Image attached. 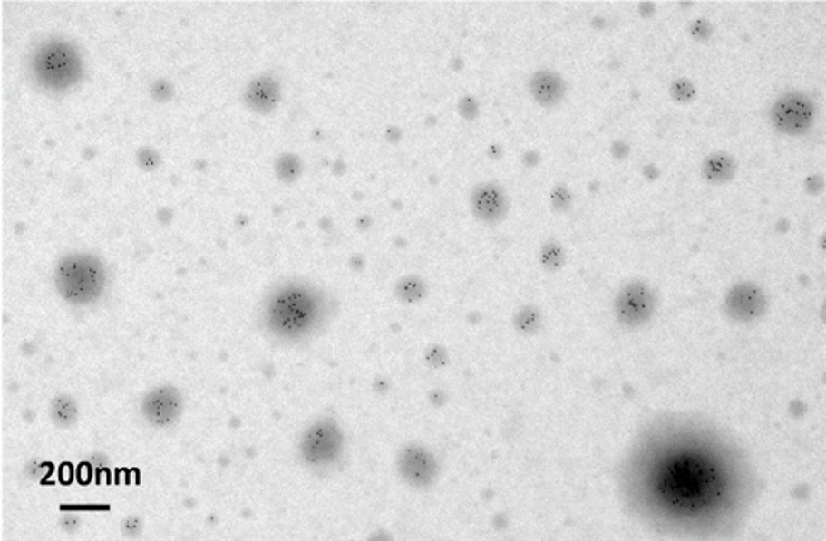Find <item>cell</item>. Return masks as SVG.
I'll use <instances>...</instances> for the list:
<instances>
[{
  "label": "cell",
  "mask_w": 826,
  "mask_h": 541,
  "mask_svg": "<svg viewBox=\"0 0 826 541\" xmlns=\"http://www.w3.org/2000/svg\"><path fill=\"white\" fill-rule=\"evenodd\" d=\"M570 203H572V197H570L568 188L566 186H555L553 191H551V205H553V208L564 212L570 207Z\"/></svg>",
  "instance_id": "44dd1931"
},
{
  "label": "cell",
  "mask_w": 826,
  "mask_h": 541,
  "mask_svg": "<svg viewBox=\"0 0 826 541\" xmlns=\"http://www.w3.org/2000/svg\"><path fill=\"white\" fill-rule=\"evenodd\" d=\"M814 103L804 93H785L773 103L770 119L778 131L783 134H802L814 121Z\"/></svg>",
  "instance_id": "52a82bcc"
},
{
  "label": "cell",
  "mask_w": 826,
  "mask_h": 541,
  "mask_svg": "<svg viewBox=\"0 0 826 541\" xmlns=\"http://www.w3.org/2000/svg\"><path fill=\"white\" fill-rule=\"evenodd\" d=\"M459 111H461V114L464 115V117L472 119L474 115L478 114V103H476V100L466 97V99L461 101Z\"/></svg>",
  "instance_id": "cb8c5ba5"
},
{
  "label": "cell",
  "mask_w": 826,
  "mask_h": 541,
  "mask_svg": "<svg viewBox=\"0 0 826 541\" xmlns=\"http://www.w3.org/2000/svg\"><path fill=\"white\" fill-rule=\"evenodd\" d=\"M50 418L61 428L73 427L78 421L76 401L69 395H59L50 404Z\"/></svg>",
  "instance_id": "9a60e30c"
},
{
  "label": "cell",
  "mask_w": 826,
  "mask_h": 541,
  "mask_svg": "<svg viewBox=\"0 0 826 541\" xmlns=\"http://www.w3.org/2000/svg\"><path fill=\"white\" fill-rule=\"evenodd\" d=\"M655 308L656 299L645 282H631L624 285L614 301L617 322L624 327H641L648 324Z\"/></svg>",
  "instance_id": "8992f818"
},
{
  "label": "cell",
  "mask_w": 826,
  "mask_h": 541,
  "mask_svg": "<svg viewBox=\"0 0 826 541\" xmlns=\"http://www.w3.org/2000/svg\"><path fill=\"white\" fill-rule=\"evenodd\" d=\"M627 468L632 502L675 531H718L744 506L743 462L697 428H662L643 440Z\"/></svg>",
  "instance_id": "6da1fadb"
},
{
  "label": "cell",
  "mask_w": 826,
  "mask_h": 541,
  "mask_svg": "<svg viewBox=\"0 0 826 541\" xmlns=\"http://www.w3.org/2000/svg\"><path fill=\"white\" fill-rule=\"evenodd\" d=\"M533 99L543 107H553L566 95L564 80L553 71H538L530 80Z\"/></svg>",
  "instance_id": "4fadbf2b"
},
{
  "label": "cell",
  "mask_w": 826,
  "mask_h": 541,
  "mask_svg": "<svg viewBox=\"0 0 826 541\" xmlns=\"http://www.w3.org/2000/svg\"><path fill=\"white\" fill-rule=\"evenodd\" d=\"M30 74L49 92H65L83 78V59L78 49L63 38H49L33 50Z\"/></svg>",
  "instance_id": "277c9868"
},
{
  "label": "cell",
  "mask_w": 826,
  "mask_h": 541,
  "mask_svg": "<svg viewBox=\"0 0 826 541\" xmlns=\"http://www.w3.org/2000/svg\"><path fill=\"white\" fill-rule=\"evenodd\" d=\"M243 99L248 109L259 114H268L280 100V82L270 74H259L248 82Z\"/></svg>",
  "instance_id": "7c38bea8"
},
{
  "label": "cell",
  "mask_w": 826,
  "mask_h": 541,
  "mask_svg": "<svg viewBox=\"0 0 826 541\" xmlns=\"http://www.w3.org/2000/svg\"><path fill=\"white\" fill-rule=\"evenodd\" d=\"M689 34H693V38L697 42H706L713 34L712 24L706 19H695L689 24Z\"/></svg>",
  "instance_id": "7402d4cb"
},
{
  "label": "cell",
  "mask_w": 826,
  "mask_h": 541,
  "mask_svg": "<svg viewBox=\"0 0 826 541\" xmlns=\"http://www.w3.org/2000/svg\"><path fill=\"white\" fill-rule=\"evenodd\" d=\"M259 325L282 343H301L324 327L328 299L305 280H286L274 285L259 308Z\"/></svg>",
  "instance_id": "7a4b0ae2"
},
{
  "label": "cell",
  "mask_w": 826,
  "mask_h": 541,
  "mask_svg": "<svg viewBox=\"0 0 826 541\" xmlns=\"http://www.w3.org/2000/svg\"><path fill=\"white\" fill-rule=\"evenodd\" d=\"M301 458L315 468L335 464L344 450V435L341 428L332 420L316 421L305 431L299 443Z\"/></svg>",
  "instance_id": "5b68a950"
},
{
  "label": "cell",
  "mask_w": 826,
  "mask_h": 541,
  "mask_svg": "<svg viewBox=\"0 0 826 541\" xmlns=\"http://www.w3.org/2000/svg\"><path fill=\"white\" fill-rule=\"evenodd\" d=\"M426 361H428V364H432L433 368H442V366L447 364L449 354H447V351H445L443 347H440V345H432V347L426 349Z\"/></svg>",
  "instance_id": "603a6c76"
},
{
  "label": "cell",
  "mask_w": 826,
  "mask_h": 541,
  "mask_svg": "<svg viewBox=\"0 0 826 541\" xmlns=\"http://www.w3.org/2000/svg\"><path fill=\"white\" fill-rule=\"evenodd\" d=\"M735 174V160L725 151H716L705 159L701 165L703 179L712 184H725Z\"/></svg>",
  "instance_id": "5bb4252c"
},
{
  "label": "cell",
  "mask_w": 826,
  "mask_h": 541,
  "mask_svg": "<svg viewBox=\"0 0 826 541\" xmlns=\"http://www.w3.org/2000/svg\"><path fill=\"white\" fill-rule=\"evenodd\" d=\"M539 262L545 270L559 272L566 265V251L555 239L545 241L539 247Z\"/></svg>",
  "instance_id": "ac0fdd59"
},
{
  "label": "cell",
  "mask_w": 826,
  "mask_h": 541,
  "mask_svg": "<svg viewBox=\"0 0 826 541\" xmlns=\"http://www.w3.org/2000/svg\"><path fill=\"white\" fill-rule=\"evenodd\" d=\"M670 97L675 101H679V103H689L696 97V88H695L693 82L685 80V78L675 80L670 84Z\"/></svg>",
  "instance_id": "ffe728a7"
},
{
  "label": "cell",
  "mask_w": 826,
  "mask_h": 541,
  "mask_svg": "<svg viewBox=\"0 0 826 541\" xmlns=\"http://www.w3.org/2000/svg\"><path fill=\"white\" fill-rule=\"evenodd\" d=\"M182 395L172 385L151 389L141 401V412L151 427H172L182 414Z\"/></svg>",
  "instance_id": "9c48e42d"
},
{
  "label": "cell",
  "mask_w": 826,
  "mask_h": 541,
  "mask_svg": "<svg viewBox=\"0 0 826 541\" xmlns=\"http://www.w3.org/2000/svg\"><path fill=\"white\" fill-rule=\"evenodd\" d=\"M768 301L762 287L753 282L735 284L725 295L724 310L732 320L749 324L762 318L766 312Z\"/></svg>",
  "instance_id": "30bf717a"
},
{
  "label": "cell",
  "mask_w": 826,
  "mask_h": 541,
  "mask_svg": "<svg viewBox=\"0 0 826 541\" xmlns=\"http://www.w3.org/2000/svg\"><path fill=\"white\" fill-rule=\"evenodd\" d=\"M276 172L280 179L287 180V182L297 179L299 174H301V162H299L297 157L286 153V155L278 157L276 164Z\"/></svg>",
  "instance_id": "d6986e66"
},
{
  "label": "cell",
  "mask_w": 826,
  "mask_h": 541,
  "mask_svg": "<svg viewBox=\"0 0 826 541\" xmlns=\"http://www.w3.org/2000/svg\"><path fill=\"white\" fill-rule=\"evenodd\" d=\"M471 210L485 224H499L509 212V199L499 184L483 182L471 193Z\"/></svg>",
  "instance_id": "8fae6325"
},
{
  "label": "cell",
  "mask_w": 826,
  "mask_h": 541,
  "mask_svg": "<svg viewBox=\"0 0 826 541\" xmlns=\"http://www.w3.org/2000/svg\"><path fill=\"white\" fill-rule=\"evenodd\" d=\"M397 471L409 487L430 488L438 476V464L433 454L418 443H407L397 458Z\"/></svg>",
  "instance_id": "ba28073f"
},
{
  "label": "cell",
  "mask_w": 826,
  "mask_h": 541,
  "mask_svg": "<svg viewBox=\"0 0 826 541\" xmlns=\"http://www.w3.org/2000/svg\"><path fill=\"white\" fill-rule=\"evenodd\" d=\"M428 295V287H426V282L418 277V275H407V277H403V279L397 282L395 285V295L399 297V301L403 303H420L424 297Z\"/></svg>",
  "instance_id": "2e32d148"
},
{
  "label": "cell",
  "mask_w": 826,
  "mask_h": 541,
  "mask_svg": "<svg viewBox=\"0 0 826 541\" xmlns=\"http://www.w3.org/2000/svg\"><path fill=\"white\" fill-rule=\"evenodd\" d=\"M821 186H823V180H821L820 176H812V178H810V180H808V189L814 188L812 193H818V191L821 189Z\"/></svg>",
  "instance_id": "d4e9b609"
},
{
  "label": "cell",
  "mask_w": 826,
  "mask_h": 541,
  "mask_svg": "<svg viewBox=\"0 0 826 541\" xmlns=\"http://www.w3.org/2000/svg\"><path fill=\"white\" fill-rule=\"evenodd\" d=\"M53 284L59 295L69 304H92L105 291L107 270L95 255L69 253L55 265Z\"/></svg>",
  "instance_id": "3957f363"
},
{
  "label": "cell",
  "mask_w": 826,
  "mask_h": 541,
  "mask_svg": "<svg viewBox=\"0 0 826 541\" xmlns=\"http://www.w3.org/2000/svg\"><path fill=\"white\" fill-rule=\"evenodd\" d=\"M541 324H543L541 312L533 304L520 306L518 312L514 313V327H516L519 333L533 335L541 328Z\"/></svg>",
  "instance_id": "e0dca14e"
}]
</instances>
